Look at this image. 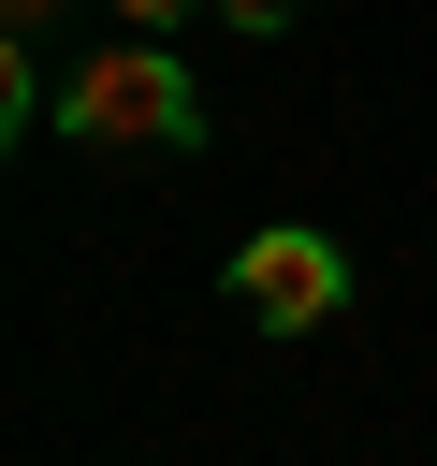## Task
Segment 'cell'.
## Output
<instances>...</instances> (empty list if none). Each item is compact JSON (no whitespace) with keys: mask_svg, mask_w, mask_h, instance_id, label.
Instances as JSON below:
<instances>
[{"mask_svg":"<svg viewBox=\"0 0 437 466\" xmlns=\"http://www.w3.org/2000/svg\"><path fill=\"white\" fill-rule=\"evenodd\" d=\"M58 131L73 146H204V87L175 44H87L58 73Z\"/></svg>","mask_w":437,"mask_h":466,"instance_id":"6da1fadb","label":"cell"},{"mask_svg":"<svg viewBox=\"0 0 437 466\" xmlns=\"http://www.w3.org/2000/svg\"><path fill=\"white\" fill-rule=\"evenodd\" d=\"M218 291H233V320H262V335H320V320L350 306V248H335L320 218H262V233L218 262Z\"/></svg>","mask_w":437,"mask_h":466,"instance_id":"7a4b0ae2","label":"cell"},{"mask_svg":"<svg viewBox=\"0 0 437 466\" xmlns=\"http://www.w3.org/2000/svg\"><path fill=\"white\" fill-rule=\"evenodd\" d=\"M189 15H204V0H117V29H131V44H160V29H189Z\"/></svg>","mask_w":437,"mask_h":466,"instance_id":"3957f363","label":"cell"},{"mask_svg":"<svg viewBox=\"0 0 437 466\" xmlns=\"http://www.w3.org/2000/svg\"><path fill=\"white\" fill-rule=\"evenodd\" d=\"M218 15H233V29H248V44H277V29H291V15H306V0H218Z\"/></svg>","mask_w":437,"mask_h":466,"instance_id":"277c9868","label":"cell"},{"mask_svg":"<svg viewBox=\"0 0 437 466\" xmlns=\"http://www.w3.org/2000/svg\"><path fill=\"white\" fill-rule=\"evenodd\" d=\"M58 15H73V0H0V29H15V44H29V29H58Z\"/></svg>","mask_w":437,"mask_h":466,"instance_id":"5b68a950","label":"cell"}]
</instances>
